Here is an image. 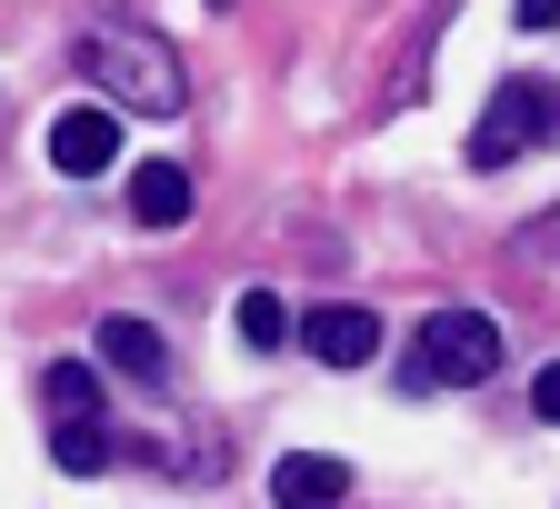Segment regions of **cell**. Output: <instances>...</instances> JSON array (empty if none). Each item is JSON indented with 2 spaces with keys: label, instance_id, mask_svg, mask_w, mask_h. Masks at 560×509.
<instances>
[{
  "label": "cell",
  "instance_id": "1",
  "mask_svg": "<svg viewBox=\"0 0 560 509\" xmlns=\"http://www.w3.org/2000/svg\"><path fill=\"white\" fill-rule=\"evenodd\" d=\"M81 70L120 100V110H140V120H171L180 100H190V81H180V50L161 40V31H140V21H101V31H81Z\"/></svg>",
  "mask_w": 560,
  "mask_h": 509
},
{
  "label": "cell",
  "instance_id": "2",
  "mask_svg": "<svg viewBox=\"0 0 560 509\" xmlns=\"http://www.w3.org/2000/svg\"><path fill=\"white\" fill-rule=\"evenodd\" d=\"M501 370V330L490 310H441L410 330V359H400V390H480Z\"/></svg>",
  "mask_w": 560,
  "mask_h": 509
},
{
  "label": "cell",
  "instance_id": "3",
  "mask_svg": "<svg viewBox=\"0 0 560 509\" xmlns=\"http://www.w3.org/2000/svg\"><path fill=\"white\" fill-rule=\"evenodd\" d=\"M540 140H560V91L550 81H501L490 91V120L470 130V170H501V161L540 151Z\"/></svg>",
  "mask_w": 560,
  "mask_h": 509
},
{
  "label": "cell",
  "instance_id": "4",
  "mask_svg": "<svg viewBox=\"0 0 560 509\" xmlns=\"http://www.w3.org/2000/svg\"><path fill=\"white\" fill-rule=\"evenodd\" d=\"M120 161V100H70L50 120V170L60 180H101Z\"/></svg>",
  "mask_w": 560,
  "mask_h": 509
},
{
  "label": "cell",
  "instance_id": "5",
  "mask_svg": "<svg viewBox=\"0 0 560 509\" xmlns=\"http://www.w3.org/2000/svg\"><path fill=\"white\" fill-rule=\"evenodd\" d=\"M301 350H311V359H330V370H361V359L381 350V320H371L361 300H320V310L301 320Z\"/></svg>",
  "mask_w": 560,
  "mask_h": 509
},
{
  "label": "cell",
  "instance_id": "6",
  "mask_svg": "<svg viewBox=\"0 0 560 509\" xmlns=\"http://www.w3.org/2000/svg\"><path fill=\"white\" fill-rule=\"evenodd\" d=\"M270 499H280V509H340V499H350V460H330V450L270 460Z\"/></svg>",
  "mask_w": 560,
  "mask_h": 509
},
{
  "label": "cell",
  "instance_id": "7",
  "mask_svg": "<svg viewBox=\"0 0 560 509\" xmlns=\"http://www.w3.org/2000/svg\"><path fill=\"white\" fill-rule=\"evenodd\" d=\"M130 221L140 230H180L190 221V170L180 161H140L130 170Z\"/></svg>",
  "mask_w": 560,
  "mask_h": 509
},
{
  "label": "cell",
  "instance_id": "8",
  "mask_svg": "<svg viewBox=\"0 0 560 509\" xmlns=\"http://www.w3.org/2000/svg\"><path fill=\"white\" fill-rule=\"evenodd\" d=\"M101 359H110L120 380H140V390H161V380H171V350H161L151 320H101Z\"/></svg>",
  "mask_w": 560,
  "mask_h": 509
},
{
  "label": "cell",
  "instance_id": "9",
  "mask_svg": "<svg viewBox=\"0 0 560 509\" xmlns=\"http://www.w3.org/2000/svg\"><path fill=\"white\" fill-rule=\"evenodd\" d=\"M40 400H50V419H101V370H91V359H50Z\"/></svg>",
  "mask_w": 560,
  "mask_h": 509
},
{
  "label": "cell",
  "instance_id": "10",
  "mask_svg": "<svg viewBox=\"0 0 560 509\" xmlns=\"http://www.w3.org/2000/svg\"><path fill=\"white\" fill-rule=\"evenodd\" d=\"M110 450H120V440H110L101 419H60V429H50V460H60L70 480H101V470H110Z\"/></svg>",
  "mask_w": 560,
  "mask_h": 509
},
{
  "label": "cell",
  "instance_id": "11",
  "mask_svg": "<svg viewBox=\"0 0 560 509\" xmlns=\"http://www.w3.org/2000/svg\"><path fill=\"white\" fill-rule=\"evenodd\" d=\"M291 330H301V320L280 310V289H250V300H241V340H250V350H280Z\"/></svg>",
  "mask_w": 560,
  "mask_h": 509
},
{
  "label": "cell",
  "instance_id": "12",
  "mask_svg": "<svg viewBox=\"0 0 560 509\" xmlns=\"http://www.w3.org/2000/svg\"><path fill=\"white\" fill-rule=\"evenodd\" d=\"M530 410H540V419H560V359H550V370L530 380Z\"/></svg>",
  "mask_w": 560,
  "mask_h": 509
},
{
  "label": "cell",
  "instance_id": "13",
  "mask_svg": "<svg viewBox=\"0 0 560 509\" xmlns=\"http://www.w3.org/2000/svg\"><path fill=\"white\" fill-rule=\"evenodd\" d=\"M521 250H560V210H550V221H530V230H521Z\"/></svg>",
  "mask_w": 560,
  "mask_h": 509
},
{
  "label": "cell",
  "instance_id": "14",
  "mask_svg": "<svg viewBox=\"0 0 560 509\" xmlns=\"http://www.w3.org/2000/svg\"><path fill=\"white\" fill-rule=\"evenodd\" d=\"M560 21V0H521V31H550Z\"/></svg>",
  "mask_w": 560,
  "mask_h": 509
}]
</instances>
